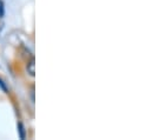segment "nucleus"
<instances>
[{
    "instance_id": "f257e3e1",
    "label": "nucleus",
    "mask_w": 152,
    "mask_h": 140,
    "mask_svg": "<svg viewBox=\"0 0 152 140\" xmlns=\"http://www.w3.org/2000/svg\"><path fill=\"white\" fill-rule=\"evenodd\" d=\"M27 72H28L31 75H34V60H33V59L27 64Z\"/></svg>"
},
{
    "instance_id": "f03ea898",
    "label": "nucleus",
    "mask_w": 152,
    "mask_h": 140,
    "mask_svg": "<svg viewBox=\"0 0 152 140\" xmlns=\"http://www.w3.org/2000/svg\"><path fill=\"white\" fill-rule=\"evenodd\" d=\"M19 132H20V138L24 139L25 138V131H24V126L21 124H19Z\"/></svg>"
},
{
    "instance_id": "7ed1b4c3",
    "label": "nucleus",
    "mask_w": 152,
    "mask_h": 140,
    "mask_svg": "<svg viewBox=\"0 0 152 140\" xmlns=\"http://www.w3.org/2000/svg\"><path fill=\"white\" fill-rule=\"evenodd\" d=\"M2 17H4V5L0 4V18H2Z\"/></svg>"
},
{
    "instance_id": "20e7f679",
    "label": "nucleus",
    "mask_w": 152,
    "mask_h": 140,
    "mask_svg": "<svg viewBox=\"0 0 152 140\" xmlns=\"http://www.w3.org/2000/svg\"><path fill=\"white\" fill-rule=\"evenodd\" d=\"M0 87H1V88H2V90H4V91H6V86H5V85H4V82H2V81H1V80H0Z\"/></svg>"
}]
</instances>
